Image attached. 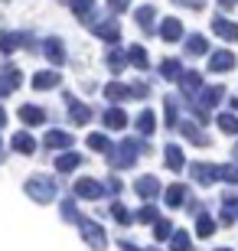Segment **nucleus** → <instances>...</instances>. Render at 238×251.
I'll use <instances>...</instances> for the list:
<instances>
[{
  "label": "nucleus",
  "instance_id": "nucleus-27",
  "mask_svg": "<svg viewBox=\"0 0 238 251\" xmlns=\"http://www.w3.org/2000/svg\"><path fill=\"white\" fill-rule=\"evenodd\" d=\"M108 98H124V85H111V88H108Z\"/></svg>",
  "mask_w": 238,
  "mask_h": 251
},
{
  "label": "nucleus",
  "instance_id": "nucleus-7",
  "mask_svg": "<svg viewBox=\"0 0 238 251\" xmlns=\"http://www.w3.org/2000/svg\"><path fill=\"white\" fill-rule=\"evenodd\" d=\"M160 33H163V39H180V33H183V26H180V20H163V26H160Z\"/></svg>",
  "mask_w": 238,
  "mask_h": 251
},
{
  "label": "nucleus",
  "instance_id": "nucleus-10",
  "mask_svg": "<svg viewBox=\"0 0 238 251\" xmlns=\"http://www.w3.org/2000/svg\"><path fill=\"white\" fill-rule=\"evenodd\" d=\"M215 33H222V39H238V26L229 20H215Z\"/></svg>",
  "mask_w": 238,
  "mask_h": 251
},
{
  "label": "nucleus",
  "instance_id": "nucleus-2",
  "mask_svg": "<svg viewBox=\"0 0 238 251\" xmlns=\"http://www.w3.org/2000/svg\"><path fill=\"white\" fill-rule=\"evenodd\" d=\"M75 193L82 196V199H98V196H101V186L95 183V179H79V186H75Z\"/></svg>",
  "mask_w": 238,
  "mask_h": 251
},
{
  "label": "nucleus",
  "instance_id": "nucleus-15",
  "mask_svg": "<svg viewBox=\"0 0 238 251\" xmlns=\"http://www.w3.org/2000/svg\"><path fill=\"white\" fill-rule=\"evenodd\" d=\"M105 121H108V127L121 130L124 124H128V118H124V111H118V108H114V111H108V118H105Z\"/></svg>",
  "mask_w": 238,
  "mask_h": 251
},
{
  "label": "nucleus",
  "instance_id": "nucleus-20",
  "mask_svg": "<svg viewBox=\"0 0 238 251\" xmlns=\"http://www.w3.org/2000/svg\"><path fill=\"white\" fill-rule=\"evenodd\" d=\"M17 43H20V39H13V33H3V36H0V49H3V52L17 49Z\"/></svg>",
  "mask_w": 238,
  "mask_h": 251
},
{
  "label": "nucleus",
  "instance_id": "nucleus-25",
  "mask_svg": "<svg viewBox=\"0 0 238 251\" xmlns=\"http://www.w3.org/2000/svg\"><path fill=\"white\" fill-rule=\"evenodd\" d=\"M186 242H189V238L180 232V235H176V245H173V248H176V251H189V245H186Z\"/></svg>",
  "mask_w": 238,
  "mask_h": 251
},
{
  "label": "nucleus",
  "instance_id": "nucleus-23",
  "mask_svg": "<svg viewBox=\"0 0 238 251\" xmlns=\"http://www.w3.org/2000/svg\"><path fill=\"white\" fill-rule=\"evenodd\" d=\"M131 59H134V65H144L147 52H144V49H140V46H134V49H131Z\"/></svg>",
  "mask_w": 238,
  "mask_h": 251
},
{
  "label": "nucleus",
  "instance_id": "nucleus-9",
  "mask_svg": "<svg viewBox=\"0 0 238 251\" xmlns=\"http://www.w3.org/2000/svg\"><path fill=\"white\" fill-rule=\"evenodd\" d=\"M82 232H85V238H92V242H95V248H105V235H101L98 225L85 222V225H82Z\"/></svg>",
  "mask_w": 238,
  "mask_h": 251
},
{
  "label": "nucleus",
  "instance_id": "nucleus-11",
  "mask_svg": "<svg viewBox=\"0 0 238 251\" xmlns=\"http://www.w3.org/2000/svg\"><path fill=\"white\" fill-rule=\"evenodd\" d=\"M79 163H82V160H79V153H62V157L55 160V167L62 170V173H69V170H75Z\"/></svg>",
  "mask_w": 238,
  "mask_h": 251
},
{
  "label": "nucleus",
  "instance_id": "nucleus-6",
  "mask_svg": "<svg viewBox=\"0 0 238 251\" xmlns=\"http://www.w3.org/2000/svg\"><path fill=\"white\" fill-rule=\"evenodd\" d=\"M46 144L59 150V147H69V144H72V137H69L65 130H49V134H46Z\"/></svg>",
  "mask_w": 238,
  "mask_h": 251
},
{
  "label": "nucleus",
  "instance_id": "nucleus-26",
  "mask_svg": "<svg viewBox=\"0 0 238 251\" xmlns=\"http://www.w3.org/2000/svg\"><path fill=\"white\" fill-rule=\"evenodd\" d=\"M88 144H92L95 150H105V137H101V134H92V137H88Z\"/></svg>",
  "mask_w": 238,
  "mask_h": 251
},
{
  "label": "nucleus",
  "instance_id": "nucleus-1",
  "mask_svg": "<svg viewBox=\"0 0 238 251\" xmlns=\"http://www.w3.org/2000/svg\"><path fill=\"white\" fill-rule=\"evenodd\" d=\"M26 193L33 196V199H39V202H49L53 193H55V186H53V179H46V176H33L26 183Z\"/></svg>",
  "mask_w": 238,
  "mask_h": 251
},
{
  "label": "nucleus",
  "instance_id": "nucleus-16",
  "mask_svg": "<svg viewBox=\"0 0 238 251\" xmlns=\"http://www.w3.org/2000/svg\"><path fill=\"white\" fill-rule=\"evenodd\" d=\"M137 193H144V196H154V193H157V179H154V176H144V179H137Z\"/></svg>",
  "mask_w": 238,
  "mask_h": 251
},
{
  "label": "nucleus",
  "instance_id": "nucleus-5",
  "mask_svg": "<svg viewBox=\"0 0 238 251\" xmlns=\"http://www.w3.org/2000/svg\"><path fill=\"white\" fill-rule=\"evenodd\" d=\"M53 85H59V75L55 72H36L33 75V88H43V92H46Z\"/></svg>",
  "mask_w": 238,
  "mask_h": 251
},
{
  "label": "nucleus",
  "instance_id": "nucleus-22",
  "mask_svg": "<svg viewBox=\"0 0 238 251\" xmlns=\"http://www.w3.org/2000/svg\"><path fill=\"white\" fill-rule=\"evenodd\" d=\"M163 75H166V78H176V75H180V65H176V59H170V62L163 65Z\"/></svg>",
  "mask_w": 238,
  "mask_h": 251
},
{
  "label": "nucleus",
  "instance_id": "nucleus-19",
  "mask_svg": "<svg viewBox=\"0 0 238 251\" xmlns=\"http://www.w3.org/2000/svg\"><path fill=\"white\" fill-rule=\"evenodd\" d=\"M72 121L85 124V121H88V108H82V104H75V101H72Z\"/></svg>",
  "mask_w": 238,
  "mask_h": 251
},
{
  "label": "nucleus",
  "instance_id": "nucleus-12",
  "mask_svg": "<svg viewBox=\"0 0 238 251\" xmlns=\"http://www.w3.org/2000/svg\"><path fill=\"white\" fill-rule=\"evenodd\" d=\"M20 85V72H10V75H0V95H10L13 88Z\"/></svg>",
  "mask_w": 238,
  "mask_h": 251
},
{
  "label": "nucleus",
  "instance_id": "nucleus-28",
  "mask_svg": "<svg viewBox=\"0 0 238 251\" xmlns=\"http://www.w3.org/2000/svg\"><path fill=\"white\" fill-rule=\"evenodd\" d=\"M212 232V222H209V219H202V222H199V235H209Z\"/></svg>",
  "mask_w": 238,
  "mask_h": 251
},
{
  "label": "nucleus",
  "instance_id": "nucleus-8",
  "mask_svg": "<svg viewBox=\"0 0 238 251\" xmlns=\"http://www.w3.org/2000/svg\"><path fill=\"white\" fill-rule=\"evenodd\" d=\"M232 65H235V59H232V52H215V56H212V69H215V72H229Z\"/></svg>",
  "mask_w": 238,
  "mask_h": 251
},
{
  "label": "nucleus",
  "instance_id": "nucleus-18",
  "mask_svg": "<svg viewBox=\"0 0 238 251\" xmlns=\"http://www.w3.org/2000/svg\"><path fill=\"white\" fill-rule=\"evenodd\" d=\"M219 127L222 130H238V118H232V114H219Z\"/></svg>",
  "mask_w": 238,
  "mask_h": 251
},
{
  "label": "nucleus",
  "instance_id": "nucleus-14",
  "mask_svg": "<svg viewBox=\"0 0 238 251\" xmlns=\"http://www.w3.org/2000/svg\"><path fill=\"white\" fill-rule=\"evenodd\" d=\"M166 163H170V170H183V153H180V147H166Z\"/></svg>",
  "mask_w": 238,
  "mask_h": 251
},
{
  "label": "nucleus",
  "instance_id": "nucleus-29",
  "mask_svg": "<svg viewBox=\"0 0 238 251\" xmlns=\"http://www.w3.org/2000/svg\"><path fill=\"white\" fill-rule=\"evenodd\" d=\"M3 121H7V118H3V111H0V127H3Z\"/></svg>",
  "mask_w": 238,
  "mask_h": 251
},
{
  "label": "nucleus",
  "instance_id": "nucleus-3",
  "mask_svg": "<svg viewBox=\"0 0 238 251\" xmlns=\"http://www.w3.org/2000/svg\"><path fill=\"white\" fill-rule=\"evenodd\" d=\"M20 118H23V124H43V108H36V104H23L20 108Z\"/></svg>",
  "mask_w": 238,
  "mask_h": 251
},
{
  "label": "nucleus",
  "instance_id": "nucleus-21",
  "mask_svg": "<svg viewBox=\"0 0 238 251\" xmlns=\"http://www.w3.org/2000/svg\"><path fill=\"white\" fill-rule=\"evenodd\" d=\"M180 199H183V189H180V186L166 189V202H170V205H180Z\"/></svg>",
  "mask_w": 238,
  "mask_h": 251
},
{
  "label": "nucleus",
  "instance_id": "nucleus-24",
  "mask_svg": "<svg viewBox=\"0 0 238 251\" xmlns=\"http://www.w3.org/2000/svg\"><path fill=\"white\" fill-rule=\"evenodd\" d=\"M186 49H189V52H206V43H202V39H189Z\"/></svg>",
  "mask_w": 238,
  "mask_h": 251
},
{
  "label": "nucleus",
  "instance_id": "nucleus-17",
  "mask_svg": "<svg viewBox=\"0 0 238 251\" xmlns=\"http://www.w3.org/2000/svg\"><path fill=\"white\" fill-rule=\"evenodd\" d=\"M137 130H144V134H150V130H154V118H150V111H144L137 118Z\"/></svg>",
  "mask_w": 238,
  "mask_h": 251
},
{
  "label": "nucleus",
  "instance_id": "nucleus-13",
  "mask_svg": "<svg viewBox=\"0 0 238 251\" xmlns=\"http://www.w3.org/2000/svg\"><path fill=\"white\" fill-rule=\"evenodd\" d=\"M46 56L53 59V62H62L65 49H62V43H59V39H49V43H46Z\"/></svg>",
  "mask_w": 238,
  "mask_h": 251
},
{
  "label": "nucleus",
  "instance_id": "nucleus-4",
  "mask_svg": "<svg viewBox=\"0 0 238 251\" xmlns=\"http://www.w3.org/2000/svg\"><path fill=\"white\" fill-rule=\"evenodd\" d=\"M13 150H17V153H33L36 144H33V137H29L26 130H20L17 137H13Z\"/></svg>",
  "mask_w": 238,
  "mask_h": 251
}]
</instances>
